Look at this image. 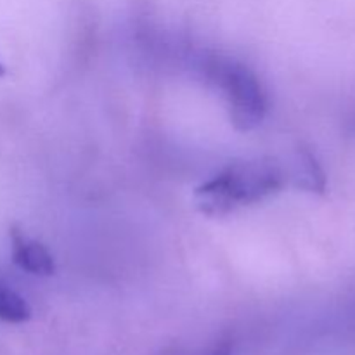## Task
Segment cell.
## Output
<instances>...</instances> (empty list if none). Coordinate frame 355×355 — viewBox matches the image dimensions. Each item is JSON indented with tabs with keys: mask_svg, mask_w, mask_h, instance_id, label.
<instances>
[{
	"mask_svg": "<svg viewBox=\"0 0 355 355\" xmlns=\"http://www.w3.org/2000/svg\"><path fill=\"white\" fill-rule=\"evenodd\" d=\"M284 172L276 159L232 163L196 189V205L205 215L222 217L234 208L252 205L283 187Z\"/></svg>",
	"mask_w": 355,
	"mask_h": 355,
	"instance_id": "6da1fadb",
	"label": "cell"
},
{
	"mask_svg": "<svg viewBox=\"0 0 355 355\" xmlns=\"http://www.w3.org/2000/svg\"><path fill=\"white\" fill-rule=\"evenodd\" d=\"M210 78L225 92L231 120L238 130L248 132L262 123L267 113V96L248 66L231 59H214Z\"/></svg>",
	"mask_w": 355,
	"mask_h": 355,
	"instance_id": "7a4b0ae2",
	"label": "cell"
},
{
	"mask_svg": "<svg viewBox=\"0 0 355 355\" xmlns=\"http://www.w3.org/2000/svg\"><path fill=\"white\" fill-rule=\"evenodd\" d=\"M10 236H12V259L16 266H19L26 272L35 274V276L54 274V259L42 243L28 239L16 229H12Z\"/></svg>",
	"mask_w": 355,
	"mask_h": 355,
	"instance_id": "3957f363",
	"label": "cell"
},
{
	"mask_svg": "<svg viewBox=\"0 0 355 355\" xmlns=\"http://www.w3.org/2000/svg\"><path fill=\"white\" fill-rule=\"evenodd\" d=\"M291 180L300 189L309 191V193H324L326 189V177L319 165L318 158L311 149L300 148L297 149L291 163Z\"/></svg>",
	"mask_w": 355,
	"mask_h": 355,
	"instance_id": "277c9868",
	"label": "cell"
},
{
	"mask_svg": "<svg viewBox=\"0 0 355 355\" xmlns=\"http://www.w3.org/2000/svg\"><path fill=\"white\" fill-rule=\"evenodd\" d=\"M31 318V309L23 297L6 286H0V319L6 322H26Z\"/></svg>",
	"mask_w": 355,
	"mask_h": 355,
	"instance_id": "5b68a950",
	"label": "cell"
},
{
	"mask_svg": "<svg viewBox=\"0 0 355 355\" xmlns=\"http://www.w3.org/2000/svg\"><path fill=\"white\" fill-rule=\"evenodd\" d=\"M203 355H231V347L225 345V343H220V345H215L214 349L208 350V352Z\"/></svg>",
	"mask_w": 355,
	"mask_h": 355,
	"instance_id": "8992f818",
	"label": "cell"
},
{
	"mask_svg": "<svg viewBox=\"0 0 355 355\" xmlns=\"http://www.w3.org/2000/svg\"><path fill=\"white\" fill-rule=\"evenodd\" d=\"M3 73H6V71H3V66H2V64H0V76H2V75H3Z\"/></svg>",
	"mask_w": 355,
	"mask_h": 355,
	"instance_id": "52a82bcc",
	"label": "cell"
}]
</instances>
